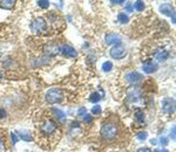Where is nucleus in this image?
<instances>
[{"instance_id": "412c9836", "label": "nucleus", "mask_w": 176, "mask_h": 152, "mask_svg": "<svg viewBox=\"0 0 176 152\" xmlns=\"http://www.w3.org/2000/svg\"><path fill=\"white\" fill-rule=\"evenodd\" d=\"M134 7H135L136 11L141 12V11L144 9V4H143V1H136V2L134 4Z\"/></svg>"}, {"instance_id": "7ed1b4c3", "label": "nucleus", "mask_w": 176, "mask_h": 152, "mask_svg": "<svg viewBox=\"0 0 176 152\" xmlns=\"http://www.w3.org/2000/svg\"><path fill=\"white\" fill-rule=\"evenodd\" d=\"M46 101L49 103V104H56L59 102L62 101V97H63V94H62L61 89L59 88H52L49 89L47 92H46Z\"/></svg>"}, {"instance_id": "aec40b11", "label": "nucleus", "mask_w": 176, "mask_h": 152, "mask_svg": "<svg viewBox=\"0 0 176 152\" xmlns=\"http://www.w3.org/2000/svg\"><path fill=\"white\" fill-rule=\"evenodd\" d=\"M102 69H103V72H110L112 69H113V63L110 62V61H106L103 64H102Z\"/></svg>"}, {"instance_id": "a211bd4d", "label": "nucleus", "mask_w": 176, "mask_h": 152, "mask_svg": "<svg viewBox=\"0 0 176 152\" xmlns=\"http://www.w3.org/2000/svg\"><path fill=\"white\" fill-rule=\"evenodd\" d=\"M117 20H119L121 24H127V22L129 21V18H128V15H126L124 13H119Z\"/></svg>"}, {"instance_id": "4be33fe9", "label": "nucleus", "mask_w": 176, "mask_h": 152, "mask_svg": "<svg viewBox=\"0 0 176 152\" xmlns=\"http://www.w3.org/2000/svg\"><path fill=\"white\" fill-rule=\"evenodd\" d=\"M100 99H101L100 95H99L97 92H94V94H92V95H90V99H89V101H90V102H93V103H96V102H99Z\"/></svg>"}, {"instance_id": "f8f14e48", "label": "nucleus", "mask_w": 176, "mask_h": 152, "mask_svg": "<svg viewBox=\"0 0 176 152\" xmlns=\"http://www.w3.org/2000/svg\"><path fill=\"white\" fill-rule=\"evenodd\" d=\"M105 40H106V44L108 45H119L121 42V36L119 34H115V33H109L105 36Z\"/></svg>"}, {"instance_id": "423d86ee", "label": "nucleus", "mask_w": 176, "mask_h": 152, "mask_svg": "<svg viewBox=\"0 0 176 152\" xmlns=\"http://www.w3.org/2000/svg\"><path fill=\"white\" fill-rule=\"evenodd\" d=\"M127 95H128V99L130 102H137L140 99L141 95H142V91L139 87H132L130 89L127 91Z\"/></svg>"}, {"instance_id": "bb28decb", "label": "nucleus", "mask_w": 176, "mask_h": 152, "mask_svg": "<svg viewBox=\"0 0 176 152\" xmlns=\"http://www.w3.org/2000/svg\"><path fill=\"white\" fill-rule=\"evenodd\" d=\"M11 139H12V144L14 145V144H17L18 142V137L15 134H11Z\"/></svg>"}, {"instance_id": "1a4fd4ad", "label": "nucleus", "mask_w": 176, "mask_h": 152, "mask_svg": "<svg viewBox=\"0 0 176 152\" xmlns=\"http://www.w3.org/2000/svg\"><path fill=\"white\" fill-rule=\"evenodd\" d=\"M124 79H126V81H128L129 83L135 84V83L141 82V80H142V75L137 72H130V73H128V74H126Z\"/></svg>"}, {"instance_id": "6e6552de", "label": "nucleus", "mask_w": 176, "mask_h": 152, "mask_svg": "<svg viewBox=\"0 0 176 152\" xmlns=\"http://www.w3.org/2000/svg\"><path fill=\"white\" fill-rule=\"evenodd\" d=\"M142 69L143 72L147 74H153L157 70V63L151 61V60H147L146 62L142 64Z\"/></svg>"}, {"instance_id": "5701e85b", "label": "nucleus", "mask_w": 176, "mask_h": 152, "mask_svg": "<svg viewBox=\"0 0 176 152\" xmlns=\"http://www.w3.org/2000/svg\"><path fill=\"white\" fill-rule=\"evenodd\" d=\"M86 115H87V109H86L85 107H81L79 110H78V116L79 117H85Z\"/></svg>"}, {"instance_id": "0eeeda50", "label": "nucleus", "mask_w": 176, "mask_h": 152, "mask_svg": "<svg viewBox=\"0 0 176 152\" xmlns=\"http://www.w3.org/2000/svg\"><path fill=\"white\" fill-rule=\"evenodd\" d=\"M160 12L164 15H169L173 18V22L175 24V12H174V8L170 4H162L160 6Z\"/></svg>"}, {"instance_id": "2eb2a0df", "label": "nucleus", "mask_w": 176, "mask_h": 152, "mask_svg": "<svg viewBox=\"0 0 176 152\" xmlns=\"http://www.w3.org/2000/svg\"><path fill=\"white\" fill-rule=\"evenodd\" d=\"M53 114H54V116L56 117L61 123H65L66 122V115L63 114V111L59 110V109H53Z\"/></svg>"}, {"instance_id": "dca6fc26", "label": "nucleus", "mask_w": 176, "mask_h": 152, "mask_svg": "<svg viewBox=\"0 0 176 152\" xmlns=\"http://www.w3.org/2000/svg\"><path fill=\"white\" fill-rule=\"evenodd\" d=\"M15 1L14 0H2L0 1V6L4 7V8H12L14 6Z\"/></svg>"}, {"instance_id": "c9c22d12", "label": "nucleus", "mask_w": 176, "mask_h": 152, "mask_svg": "<svg viewBox=\"0 0 176 152\" xmlns=\"http://www.w3.org/2000/svg\"><path fill=\"white\" fill-rule=\"evenodd\" d=\"M155 152H169L167 150H155Z\"/></svg>"}, {"instance_id": "cd10ccee", "label": "nucleus", "mask_w": 176, "mask_h": 152, "mask_svg": "<svg viewBox=\"0 0 176 152\" xmlns=\"http://www.w3.org/2000/svg\"><path fill=\"white\" fill-rule=\"evenodd\" d=\"M6 151V146H5V143L4 141L0 139V152H5Z\"/></svg>"}, {"instance_id": "9d476101", "label": "nucleus", "mask_w": 176, "mask_h": 152, "mask_svg": "<svg viewBox=\"0 0 176 152\" xmlns=\"http://www.w3.org/2000/svg\"><path fill=\"white\" fill-rule=\"evenodd\" d=\"M60 52H61L65 56H68V57H75L78 56V52L72 47V46L68 45H63L60 47Z\"/></svg>"}, {"instance_id": "4468645a", "label": "nucleus", "mask_w": 176, "mask_h": 152, "mask_svg": "<svg viewBox=\"0 0 176 152\" xmlns=\"http://www.w3.org/2000/svg\"><path fill=\"white\" fill-rule=\"evenodd\" d=\"M17 132L19 134V138H20V139H22V141L29 142V141L32 139V136H31V134H29L28 131H26V130H19V131H17Z\"/></svg>"}, {"instance_id": "ddd939ff", "label": "nucleus", "mask_w": 176, "mask_h": 152, "mask_svg": "<svg viewBox=\"0 0 176 152\" xmlns=\"http://www.w3.org/2000/svg\"><path fill=\"white\" fill-rule=\"evenodd\" d=\"M155 57H156V60L157 61H166L168 57H169V53H168L167 50H158L157 53L155 54Z\"/></svg>"}, {"instance_id": "6ab92c4d", "label": "nucleus", "mask_w": 176, "mask_h": 152, "mask_svg": "<svg viewBox=\"0 0 176 152\" xmlns=\"http://www.w3.org/2000/svg\"><path fill=\"white\" fill-rule=\"evenodd\" d=\"M135 117H136V121L139 122V123H143L144 122V114H143V111H136L135 112Z\"/></svg>"}, {"instance_id": "39448f33", "label": "nucleus", "mask_w": 176, "mask_h": 152, "mask_svg": "<svg viewBox=\"0 0 176 152\" xmlns=\"http://www.w3.org/2000/svg\"><path fill=\"white\" fill-rule=\"evenodd\" d=\"M162 110L164 114H173L175 110V101L170 97L162 99Z\"/></svg>"}, {"instance_id": "e433bc0d", "label": "nucleus", "mask_w": 176, "mask_h": 152, "mask_svg": "<svg viewBox=\"0 0 176 152\" xmlns=\"http://www.w3.org/2000/svg\"><path fill=\"white\" fill-rule=\"evenodd\" d=\"M150 143L154 144V145H155V144H156V139H151V141H150Z\"/></svg>"}, {"instance_id": "7c9ffc66", "label": "nucleus", "mask_w": 176, "mask_h": 152, "mask_svg": "<svg viewBox=\"0 0 176 152\" xmlns=\"http://www.w3.org/2000/svg\"><path fill=\"white\" fill-rule=\"evenodd\" d=\"M6 117V111L4 109H0V118H5Z\"/></svg>"}, {"instance_id": "a878e982", "label": "nucleus", "mask_w": 176, "mask_h": 152, "mask_svg": "<svg viewBox=\"0 0 176 152\" xmlns=\"http://www.w3.org/2000/svg\"><path fill=\"white\" fill-rule=\"evenodd\" d=\"M136 137H137L139 141H144V139H147V132H146V131H143V132H139Z\"/></svg>"}, {"instance_id": "b1692460", "label": "nucleus", "mask_w": 176, "mask_h": 152, "mask_svg": "<svg viewBox=\"0 0 176 152\" xmlns=\"http://www.w3.org/2000/svg\"><path fill=\"white\" fill-rule=\"evenodd\" d=\"M38 5L40 7H42V8H47V7H49V1H47V0H40V1H38Z\"/></svg>"}, {"instance_id": "c85d7f7f", "label": "nucleus", "mask_w": 176, "mask_h": 152, "mask_svg": "<svg viewBox=\"0 0 176 152\" xmlns=\"http://www.w3.org/2000/svg\"><path fill=\"white\" fill-rule=\"evenodd\" d=\"M85 118V122H87V123H92V121H93V118H92V116L90 115H86V116L83 117Z\"/></svg>"}, {"instance_id": "72a5a7b5", "label": "nucleus", "mask_w": 176, "mask_h": 152, "mask_svg": "<svg viewBox=\"0 0 176 152\" xmlns=\"http://www.w3.org/2000/svg\"><path fill=\"white\" fill-rule=\"evenodd\" d=\"M137 152H151L149 149H147V147H142L140 150H137Z\"/></svg>"}, {"instance_id": "9b49d317", "label": "nucleus", "mask_w": 176, "mask_h": 152, "mask_svg": "<svg viewBox=\"0 0 176 152\" xmlns=\"http://www.w3.org/2000/svg\"><path fill=\"white\" fill-rule=\"evenodd\" d=\"M46 28V21L44 18H36L32 24V29L34 32H41Z\"/></svg>"}, {"instance_id": "f03ea898", "label": "nucleus", "mask_w": 176, "mask_h": 152, "mask_svg": "<svg viewBox=\"0 0 176 152\" xmlns=\"http://www.w3.org/2000/svg\"><path fill=\"white\" fill-rule=\"evenodd\" d=\"M117 134V128L113 123H105L101 126V136L107 141H110L116 137Z\"/></svg>"}, {"instance_id": "f257e3e1", "label": "nucleus", "mask_w": 176, "mask_h": 152, "mask_svg": "<svg viewBox=\"0 0 176 152\" xmlns=\"http://www.w3.org/2000/svg\"><path fill=\"white\" fill-rule=\"evenodd\" d=\"M39 130L42 136H53L54 134H56V124L52 119H45L40 122Z\"/></svg>"}, {"instance_id": "393cba45", "label": "nucleus", "mask_w": 176, "mask_h": 152, "mask_svg": "<svg viewBox=\"0 0 176 152\" xmlns=\"http://www.w3.org/2000/svg\"><path fill=\"white\" fill-rule=\"evenodd\" d=\"M92 114H93V115H100V114H101V107H100V105L93 107V109H92Z\"/></svg>"}, {"instance_id": "20e7f679", "label": "nucleus", "mask_w": 176, "mask_h": 152, "mask_svg": "<svg viewBox=\"0 0 176 152\" xmlns=\"http://www.w3.org/2000/svg\"><path fill=\"white\" fill-rule=\"evenodd\" d=\"M127 55V50L121 44L115 45L112 49H110V56L115 59V60H121Z\"/></svg>"}, {"instance_id": "473e14b6", "label": "nucleus", "mask_w": 176, "mask_h": 152, "mask_svg": "<svg viewBox=\"0 0 176 152\" xmlns=\"http://www.w3.org/2000/svg\"><path fill=\"white\" fill-rule=\"evenodd\" d=\"M171 139L175 141V126H173V130H171Z\"/></svg>"}, {"instance_id": "2f4dec72", "label": "nucleus", "mask_w": 176, "mask_h": 152, "mask_svg": "<svg viewBox=\"0 0 176 152\" xmlns=\"http://www.w3.org/2000/svg\"><path fill=\"white\" fill-rule=\"evenodd\" d=\"M160 142H161V144H163V145H167L168 139L167 138H164V137H162V138H160Z\"/></svg>"}, {"instance_id": "f704fd0d", "label": "nucleus", "mask_w": 176, "mask_h": 152, "mask_svg": "<svg viewBox=\"0 0 176 152\" xmlns=\"http://www.w3.org/2000/svg\"><path fill=\"white\" fill-rule=\"evenodd\" d=\"M112 4H116V5H120V4H124V1H122V0H119V1H112Z\"/></svg>"}, {"instance_id": "f3484780", "label": "nucleus", "mask_w": 176, "mask_h": 152, "mask_svg": "<svg viewBox=\"0 0 176 152\" xmlns=\"http://www.w3.org/2000/svg\"><path fill=\"white\" fill-rule=\"evenodd\" d=\"M47 53H49L51 55H56V54L60 52V48L58 47V46H55V45H49V46H47Z\"/></svg>"}, {"instance_id": "c756f323", "label": "nucleus", "mask_w": 176, "mask_h": 152, "mask_svg": "<svg viewBox=\"0 0 176 152\" xmlns=\"http://www.w3.org/2000/svg\"><path fill=\"white\" fill-rule=\"evenodd\" d=\"M126 11H127V12H132L133 11V6L130 2H128V4L126 5Z\"/></svg>"}]
</instances>
